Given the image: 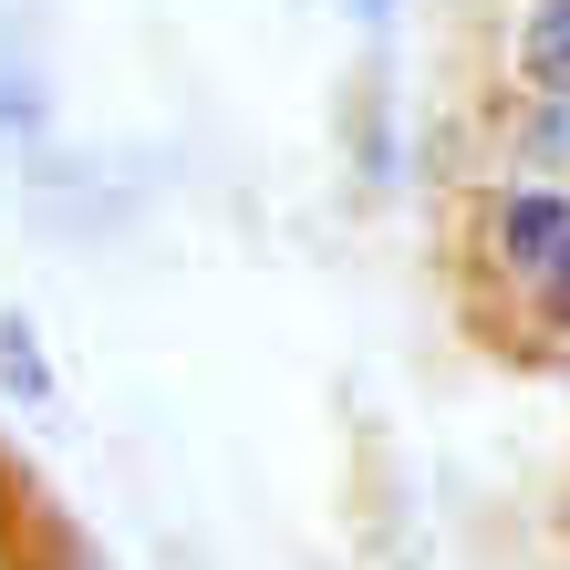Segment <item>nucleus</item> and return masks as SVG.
Returning <instances> with one entry per match:
<instances>
[{
    "label": "nucleus",
    "mask_w": 570,
    "mask_h": 570,
    "mask_svg": "<svg viewBox=\"0 0 570 570\" xmlns=\"http://www.w3.org/2000/svg\"><path fill=\"white\" fill-rule=\"evenodd\" d=\"M0 146L21 166H42V146H52V73L21 31H0Z\"/></svg>",
    "instance_id": "obj_2"
},
{
    "label": "nucleus",
    "mask_w": 570,
    "mask_h": 570,
    "mask_svg": "<svg viewBox=\"0 0 570 570\" xmlns=\"http://www.w3.org/2000/svg\"><path fill=\"white\" fill-rule=\"evenodd\" d=\"M343 11H353L363 31H384V21H394V0H343Z\"/></svg>",
    "instance_id": "obj_7"
},
{
    "label": "nucleus",
    "mask_w": 570,
    "mask_h": 570,
    "mask_svg": "<svg viewBox=\"0 0 570 570\" xmlns=\"http://www.w3.org/2000/svg\"><path fill=\"white\" fill-rule=\"evenodd\" d=\"M509 166L519 177H570V94H519L509 105Z\"/></svg>",
    "instance_id": "obj_4"
},
{
    "label": "nucleus",
    "mask_w": 570,
    "mask_h": 570,
    "mask_svg": "<svg viewBox=\"0 0 570 570\" xmlns=\"http://www.w3.org/2000/svg\"><path fill=\"white\" fill-rule=\"evenodd\" d=\"M478 271L488 291H550L570 271V177H509L478 208Z\"/></svg>",
    "instance_id": "obj_1"
},
{
    "label": "nucleus",
    "mask_w": 570,
    "mask_h": 570,
    "mask_svg": "<svg viewBox=\"0 0 570 570\" xmlns=\"http://www.w3.org/2000/svg\"><path fill=\"white\" fill-rule=\"evenodd\" d=\"M0 394H21V405H52V353L31 343L21 312H0Z\"/></svg>",
    "instance_id": "obj_5"
},
{
    "label": "nucleus",
    "mask_w": 570,
    "mask_h": 570,
    "mask_svg": "<svg viewBox=\"0 0 570 570\" xmlns=\"http://www.w3.org/2000/svg\"><path fill=\"white\" fill-rule=\"evenodd\" d=\"M529 332H540V343H570V271L550 291H529Z\"/></svg>",
    "instance_id": "obj_6"
},
{
    "label": "nucleus",
    "mask_w": 570,
    "mask_h": 570,
    "mask_svg": "<svg viewBox=\"0 0 570 570\" xmlns=\"http://www.w3.org/2000/svg\"><path fill=\"white\" fill-rule=\"evenodd\" d=\"M509 83L570 94V0H519L509 11Z\"/></svg>",
    "instance_id": "obj_3"
}]
</instances>
